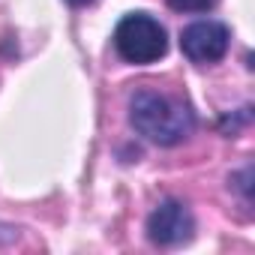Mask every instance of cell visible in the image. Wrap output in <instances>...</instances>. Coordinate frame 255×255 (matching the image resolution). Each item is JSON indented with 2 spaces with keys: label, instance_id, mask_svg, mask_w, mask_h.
<instances>
[{
  "label": "cell",
  "instance_id": "cell-1",
  "mask_svg": "<svg viewBox=\"0 0 255 255\" xmlns=\"http://www.w3.org/2000/svg\"><path fill=\"white\" fill-rule=\"evenodd\" d=\"M129 123L135 132L159 147L180 144L195 129V114L180 102L156 90H138L129 99Z\"/></svg>",
  "mask_w": 255,
  "mask_h": 255
},
{
  "label": "cell",
  "instance_id": "cell-2",
  "mask_svg": "<svg viewBox=\"0 0 255 255\" xmlns=\"http://www.w3.org/2000/svg\"><path fill=\"white\" fill-rule=\"evenodd\" d=\"M114 48L126 63L147 66V63H156L159 57H165L168 33L156 18L144 15V12H129L114 27Z\"/></svg>",
  "mask_w": 255,
  "mask_h": 255
},
{
  "label": "cell",
  "instance_id": "cell-3",
  "mask_svg": "<svg viewBox=\"0 0 255 255\" xmlns=\"http://www.w3.org/2000/svg\"><path fill=\"white\" fill-rule=\"evenodd\" d=\"M231 33L222 21H195L180 33V51L192 63H216L225 57Z\"/></svg>",
  "mask_w": 255,
  "mask_h": 255
},
{
  "label": "cell",
  "instance_id": "cell-4",
  "mask_svg": "<svg viewBox=\"0 0 255 255\" xmlns=\"http://www.w3.org/2000/svg\"><path fill=\"white\" fill-rule=\"evenodd\" d=\"M192 231H195V219L183 201L168 198L147 216V237L156 246H180L192 237Z\"/></svg>",
  "mask_w": 255,
  "mask_h": 255
},
{
  "label": "cell",
  "instance_id": "cell-5",
  "mask_svg": "<svg viewBox=\"0 0 255 255\" xmlns=\"http://www.w3.org/2000/svg\"><path fill=\"white\" fill-rule=\"evenodd\" d=\"M216 0H168V6L177 12H207Z\"/></svg>",
  "mask_w": 255,
  "mask_h": 255
},
{
  "label": "cell",
  "instance_id": "cell-6",
  "mask_svg": "<svg viewBox=\"0 0 255 255\" xmlns=\"http://www.w3.org/2000/svg\"><path fill=\"white\" fill-rule=\"evenodd\" d=\"M66 3H72V6H87V3H93V0H66Z\"/></svg>",
  "mask_w": 255,
  "mask_h": 255
}]
</instances>
